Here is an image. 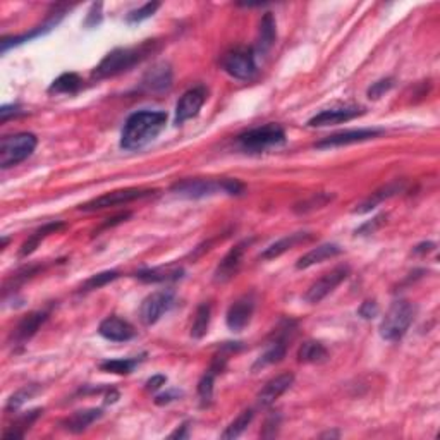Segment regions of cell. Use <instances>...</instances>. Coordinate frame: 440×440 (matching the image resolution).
I'll return each mask as SVG.
<instances>
[{"mask_svg":"<svg viewBox=\"0 0 440 440\" xmlns=\"http://www.w3.org/2000/svg\"><path fill=\"white\" fill-rule=\"evenodd\" d=\"M313 232H294L289 234V236H284L279 241L272 242L269 248H265V252L260 254L262 260H274V258H279L281 254H284L289 249H293L294 246L301 245V242H308L313 240Z\"/></svg>","mask_w":440,"mask_h":440,"instance_id":"20","label":"cell"},{"mask_svg":"<svg viewBox=\"0 0 440 440\" xmlns=\"http://www.w3.org/2000/svg\"><path fill=\"white\" fill-rule=\"evenodd\" d=\"M289 323L286 325V328H282V331L277 332V336H275V339L272 343H269V346H267L265 351L262 353L260 358H258L257 361H254L253 365V372H257V370L270 367V365L279 363V361L284 360V356H286L287 353V336H289Z\"/></svg>","mask_w":440,"mask_h":440,"instance_id":"17","label":"cell"},{"mask_svg":"<svg viewBox=\"0 0 440 440\" xmlns=\"http://www.w3.org/2000/svg\"><path fill=\"white\" fill-rule=\"evenodd\" d=\"M394 88V77H384V80H378L368 88V97L377 100L382 95H385L389 90Z\"/></svg>","mask_w":440,"mask_h":440,"instance_id":"39","label":"cell"},{"mask_svg":"<svg viewBox=\"0 0 440 440\" xmlns=\"http://www.w3.org/2000/svg\"><path fill=\"white\" fill-rule=\"evenodd\" d=\"M155 193H157L155 189H143V188L117 189V191L105 193V195L98 196V198L86 201V203L81 205L80 210H83V212H97V210L117 207V205H126L131 203V201L146 198V196L155 195Z\"/></svg>","mask_w":440,"mask_h":440,"instance_id":"7","label":"cell"},{"mask_svg":"<svg viewBox=\"0 0 440 440\" xmlns=\"http://www.w3.org/2000/svg\"><path fill=\"white\" fill-rule=\"evenodd\" d=\"M21 114V107L19 105H2L0 107V121L6 122L11 117H18Z\"/></svg>","mask_w":440,"mask_h":440,"instance_id":"43","label":"cell"},{"mask_svg":"<svg viewBox=\"0 0 440 440\" xmlns=\"http://www.w3.org/2000/svg\"><path fill=\"white\" fill-rule=\"evenodd\" d=\"M249 242L252 241L237 242L231 252L222 258L219 265H217L215 274H213V281H215L217 284H224V282L231 281L234 275L240 272L242 258H245L246 248L249 246Z\"/></svg>","mask_w":440,"mask_h":440,"instance_id":"15","label":"cell"},{"mask_svg":"<svg viewBox=\"0 0 440 440\" xmlns=\"http://www.w3.org/2000/svg\"><path fill=\"white\" fill-rule=\"evenodd\" d=\"M384 133V129H377V127H361V129H348L340 131V133L331 134V136L323 138L322 141L316 143L318 150H327V148H339L355 145V143H363L368 139H375Z\"/></svg>","mask_w":440,"mask_h":440,"instance_id":"11","label":"cell"},{"mask_svg":"<svg viewBox=\"0 0 440 440\" xmlns=\"http://www.w3.org/2000/svg\"><path fill=\"white\" fill-rule=\"evenodd\" d=\"M334 200V195H328V193H316V195L311 196V198L303 200L301 203H298L294 207L296 213H308L313 212V210L323 208L325 205H328L331 201Z\"/></svg>","mask_w":440,"mask_h":440,"instance_id":"34","label":"cell"},{"mask_svg":"<svg viewBox=\"0 0 440 440\" xmlns=\"http://www.w3.org/2000/svg\"><path fill=\"white\" fill-rule=\"evenodd\" d=\"M337 435H339V434H331V431H328V434H323L322 437H337Z\"/></svg>","mask_w":440,"mask_h":440,"instance_id":"49","label":"cell"},{"mask_svg":"<svg viewBox=\"0 0 440 440\" xmlns=\"http://www.w3.org/2000/svg\"><path fill=\"white\" fill-rule=\"evenodd\" d=\"M414 315H417V308L414 304H411L406 299H397L390 304V308L385 313L384 318H382L380 327H378V332H380L382 339L389 340V343H394V340H399L404 337L408 328L413 323Z\"/></svg>","mask_w":440,"mask_h":440,"instance_id":"4","label":"cell"},{"mask_svg":"<svg viewBox=\"0 0 440 440\" xmlns=\"http://www.w3.org/2000/svg\"><path fill=\"white\" fill-rule=\"evenodd\" d=\"M188 423H184V425H181V429H178L174 431V434H171V439H186L188 434Z\"/></svg>","mask_w":440,"mask_h":440,"instance_id":"48","label":"cell"},{"mask_svg":"<svg viewBox=\"0 0 440 440\" xmlns=\"http://www.w3.org/2000/svg\"><path fill=\"white\" fill-rule=\"evenodd\" d=\"M102 414H104V411L97 408L76 411V413H73L71 417L64 419L63 426L65 430L73 431V434H81V431H85L90 425H93L97 419H100Z\"/></svg>","mask_w":440,"mask_h":440,"instance_id":"25","label":"cell"},{"mask_svg":"<svg viewBox=\"0 0 440 440\" xmlns=\"http://www.w3.org/2000/svg\"><path fill=\"white\" fill-rule=\"evenodd\" d=\"M40 387L38 385L31 384V385H24L23 389H19L18 392H14L7 402V411H16L19 409L26 401H30L31 397H35L38 394Z\"/></svg>","mask_w":440,"mask_h":440,"instance_id":"36","label":"cell"},{"mask_svg":"<svg viewBox=\"0 0 440 440\" xmlns=\"http://www.w3.org/2000/svg\"><path fill=\"white\" fill-rule=\"evenodd\" d=\"M210 320H212V306H210V303H201L200 306L196 308L195 318H193L191 325L193 339H203V337L207 336Z\"/></svg>","mask_w":440,"mask_h":440,"instance_id":"30","label":"cell"},{"mask_svg":"<svg viewBox=\"0 0 440 440\" xmlns=\"http://www.w3.org/2000/svg\"><path fill=\"white\" fill-rule=\"evenodd\" d=\"M167 377L163 375H154L151 378H148L146 382V390H151V392H155V390H159L162 385H166Z\"/></svg>","mask_w":440,"mask_h":440,"instance_id":"45","label":"cell"},{"mask_svg":"<svg viewBox=\"0 0 440 440\" xmlns=\"http://www.w3.org/2000/svg\"><path fill=\"white\" fill-rule=\"evenodd\" d=\"M157 48V40H146V42L136 45V47L116 48V50L107 53L102 63L95 68L93 76L97 80H105V77H114L117 74L129 71L134 65L148 59V55H151Z\"/></svg>","mask_w":440,"mask_h":440,"instance_id":"2","label":"cell"},{"mask_svg":"<svg viewBox=\"0 0 440 440\" xmlns=\"http://www.w3.org/2000/svg\"><path fill=\"white\" fill-rule=\"evenodd\" d=\"M98 334L104 339L110 340V343H127L136 336V331L127 320L119 318V316L112 315L102 320L100 327H98Z\"/></svg>","mask_w":440,"mask_h":440,"instance_id":"16","label":"cell"},{"mask_svg":"<svg viewBox=\"0 0 440 440\" xmlns=\"http://www.w3.org/2000/svg\"><path fill=\"white\" fill-rule=\"evenodd\" d=\"M363 107L356 105H344V107H332V109H325L318 112L308 121L310 127H325V126H336L343 124V122H349L353 119L363 116Z\"/></svg>","mask_w":440,"mask_h":440,"instance_id":"13","label":"cell"},{"mask_svg":"<svg viewBox=\"0 0 440 440\" xmlns=\"http://www.w3.org/2000/svg\"><path fill=\"white\" fill-rule=\"evenodd\" d=\"M141 363V358H121V360H109L100 365V370L116 375H129L134 368Z\"/></svg>","mask_w":440,"mask_h":440,"instance_id":"32","label":"cell"},{"mask_svg":"<svg viewBox=\"0 0 440 440\" xmlns=\"http://www.w3.org/2000/svg\"><path fill=\"white\" fill-rule=\"evenodd\" d=\"M174 304V293L168 289L157 291L146 296L139 306V320L143 325L157 323Z\"/></svg>","mask_w":440,"mask_h":440,"instance_id":"10","label":"cell"},{"mask_svg":"<svg viewBox=\"0 0 440 440\" xmlns=\"http://www.w3.org/2000/svg\"><path fill=\"white\" fill-rule=\"evenodd\" d=\"M254 311V298L253 294H245L240 299H236L231 306H229L227 315H225V323L232 332H241L248 327L252 322V316Z\"/></svg>","mask_w":440,"mask_h":440,"instance_id":"14","label":"cell"},{"mask_svg":"<svg viewBox=\"0 0 440 440\" xmlns=\"http://www.w3.org/2000/svg\"><path fill=\"white\" fill-rule=\"evenodd\" d=\"M253 417H254V413L252 409H245L242 413L237 414V418L234 419V422L229 423V426L224 431H222L220 437L225 439V440L237 439L242 434V431L248 429L249 423L253 422Z\"/></svg>","mask_w":440,"mask_h":440,"instance_id":"33","label":"cell"},{"mask_svg":"<svg viewBox=\"0 0 440 440\" xmlns=\"http://www.w3.org/2000/svg\"><path fill=\"white\" fill-rule=\"evenodd\" d=\"M42 414H43V409H33V411H28V413H24L23 417H19L14 423H12L11 429L4 434V439L12 440V439L24 437L26 430H30V426L36 422V419L42 417Z\"/></svg>","mask_w":440,"mask_h":440,"instance_id":"27","label":"cell"},{"mask_svg":"<svg viewBox=\"0 0 440 440\" xmlns=\"http://www.w3.org/2000/svg\"><path fill=\"white\" fill-rule=\"evenodd\" d=\"M284 141H286V133L277 124L253 127V129L245 131L237 136V145L241 150L249 151V154H260V151L269 150L272 146L282 145Z\"/></svg>","mask_w":440,"mask_h":440,"instance_id":"6","label":"cell"},{"mask_svg":"<svg viewBox=\"0 0 440 440\" xmlns=\"http://www.w3.org/2000/svg\"><path fill=\"white\" fill-rule=\"evenodd\" d=\"M208 92L205 86H195V88L188 90L183 97L179 98L178 105H176V117L174 122L178 126L184 124L189 119L196 117L200 114L201 107L207 102Z\"/></svg>","mask_w":440,"mask_h":440,"instance_id":"12","label":"cell"},{"mask_svg":"<svg viewBox=\"0 0 440 440\" xmlns=\"http://www.w3.org/2000/svg\"><path fill=\"white\" fill-rule=\"evenodd\" d=\"M102 21V4H93L92 9L88 12V18H86V26H97Z\"/></svg>","mask_w":440,"mask_h":440,"instance_id":"42","label":"cell"},{"mask_svg":"<svg viewBox=\"0 0 440 440\" xmlns=\"http://www.w3.org/2000/svg\"><path fill=\"white\" fill-rule=\"evenodd\" d=\"M385 219H387V215H385V213H382V215L375 217V219H373L372 222H367V224L361 225V227L356 231V234L358 232H360V234H372V232H375L377 229H380L382 225L385 224Z\"/></svg>","mask_w":440,"mask_h":440,"instance_id":"40","label":"cell"},{"mask_svg":"<svg viewBox=\"0 0 440 440\" xmlns=\"http://www.w3.org/2000/svg\"><path fill=\"white\" fill-rule=\"evenodd\" d=\"M340 253H343V248H340L339 245H336V242H325V245L316 246V248L310 249L306 254H303V257L298 260V263H296V269L298 270L310 269V267L316 265V263H322L325 260H328V258L339 257Z\"/></svg>","mask_w":440,"mask_h":440,"instance_id":"22","label":"cell"},{"mask_svg":"<svg viewBox=\"0 0 440 440\" xmlns=\"http://www.w3.org/2000/svg\"><path fill=\"white\" fill-rule=\"evenodd\" d=\"M275 38H277V26H275V19L272 12H265L258 28V38L254 45V55H265L270 48L274 47Z\"/></svg>","mask_w":440,"mask_h":440,"instance_id":"23","label":"cell"},{"mask_svg":"<svg viewBox=\"0 0 440 440\" xmlns=\"http://www.w3.org/2000/svg\"><path fill=\"white\" fill-rule=\"evenodd\" d=\"M435 249V242H422V245H418L417 248L413 249L414 254H425V253H430Z\"/></svg>","mask_w":440,"mask_h":440,"instance_id":"47","label":"cell"},{"mask_svg":"<svg viewBox=\"0 0 440 440\" xmlns=\"http://www.w3.org/2000/svg\"><path fill=\"white\" fill-rule=\"evenodd\" d=\"M351 274L349 265H339L336 269H332L331 272L323 274L318 281H315L310 286V289L304 293V301L310 304H318L322 299L327 298L332 291L336 289L339 284H343Z\"/></svg>","mask_w":440,"mask_h":440,"instance_id":"9","label":"cell"},{"mask_svg":"<svg viewBox=\"0 0 440 440\" xmlns=\"http://www.w3.org/2000/svg\"><path fill=\"white\" fill-rule=\"evenodd\" d=\"M166 124L167 114L163 110H138L126 119L121 133V146L129 151L141 150L162 133Z\"/></svg>","mask_w":440,"mask_h":440,"instance_id":"1","label":"cell"},{"mask_svg":"<svg viewBox=\"0 0 440 440\" xmlns=\"http://www.w3.org/2000/svg\"><path fill=\"white\" fill-rule=\"evenodd\" d=\"M81 85H83V81H81V77L76 73H64L57 80H53L50 88H48V93L71 95L76 93L81 88Z\"/></svg>","mask_w":440,"mask_h":440,"instance_id":"31","label":"cell"},{"mask_svg":"<svg viewBox=\"0 0 440 440\" xmlns=\"http://www.w3.org/2000/svg\"><path fill=\"white\" fill-rule=\"evenodd\" d=\"M219 372H215L213 368H210L207 373H205L203 378L200 380L198 384V396L201 401V406H208L212 402L213 397V384H215V375Z\"/></svg>","mask_w":440,"mask_h":440,"instance_id":"35","label":"cell"},{"mask_svg":"<svg viewBox=\"0 0 440 440\" xmlns=\"http://www.w3.org/2000/svg\"><path fill=\"white\" fill-rule=\"evenodd\" d=\"M293 384H294V375L291 372L281 373V375L270 378V380L263 385L260 392H258L257 396L258 404H260L262 408H269V406H272L286 390H289Z\"/></svg>","mask_w":440,"mask_h":440,"instance_id":"18","label":"cell"},{"mask_svg":"<svg viewBox=\"0 0 440 440\" xmlns=\"http://www.w3.org/2000/svg\"><path fill=\"white\" fill-rule=\"evenodd\" d=\"M404 189V184L402 183H390L387 186L377 189L375 193H372V196L363 201L361 205H358V208H355V213H367L370 210H373L377 205H380L384 200L392 198L394 195H397L399 191Z\"/></svg>","mask_w":440,"mask_h":440,"instance_id":"26","label":"cell"},{"mask_svg":"<svg viewBox=\"0 0 440 440\" xmlns=\"http://www.w3.org/2000/svg\"><path fill=\"white\" fill-rule=\"evenodd\" d=\"M254 50L249 47H237L222 57V69L236 80H249L257 73Z\"/></svg>","mask_w":440,"mask_h":440,"instance_id":"8","label":"cell"},{"mask_svg":"<svg viewBox=\"0 0 440 440\" xmlns=\"http://www.w3.org/2000/svg\"><path fill=\"white\" fill-rule=\"evenodd\" d=\"M159 7H160L159 2H148V4H145V6L139 7V9L131 11L129 14L126 16V21L129 24H136V23L145 21V19L151 18V16H154L155 12L159 11Z\"/></svg>","mask_w":440,"mask_h":440,"instance_id":"38","label":"cell"},{"mask_svg":"<svg viewBox=\"0 0 440 440\" xmlns=\"http://www.w3.org/2000/svg\"><path fill=\"white\" fill-rule=\"evenodd\" d=\"M143 88L148 92H166L172 86V71L171 65L166 63L155 64L143 77Z\"/></svg>","mask_w":440,"mask_h":440,"instance_id":"21","label":"cell"},{"mask_svg":"<svg viewBox=\"0 0 440 440\" xmlns=\"http://www.w3.org/2000/svg\"><path fill=\"white\" fill-rule=\"evenodd\" d=\"M184 270L181 267L167 265V267H154V269H143L136 274V279L146 284L157 282H171L183 277Z\"/></svg>","mask_w":440,"mask_h":440,"instance_id":"24","label":"cell"},{"mask_svg":"<svg viewBox=\"0 0 440 440\" xmlns=\"http://www.w3.org/2000/svg\"><path fill=\"white\" fill-rule=\"evenodd\" d=\"M64 227V222H52V224H45L42 229H38L33 236L21 246V252H19V257H28L38 248V245L42 242L45 237H48L50 234H55L57 231Z\"/></svg>","mask_w":440,"mask_h":440,"instance_id":"28","label":"cell"},{"mask_svg":"<svg viewBox=\"0 0 440 440\" xmlns=\"http://www.w3.org/2000/svg\"><path fill=\"white\" fill-rule=\"evenodd\" d=\"M181 396H183V392H179V390H167V392L159 394V396L155 397V404L159 406L168 404V402L176 401V399H179Z\"/></svg>","mask_w":440,"mask_h":440,"instance_id":"44","label":"cell"},{"mask_svg":"<svg viewBox=\"0 0 440 440\" xmlns=\"http://www.w3.org/2000/svg\"><path fill=\"white\" fill-rule=\"evenodd\" d=\"M48 318V311H33V313L26 315L21 322L18 323V327L14 328V332H12V340H14L16 344H24L28 343V340L31 339L33 336L38 332V328L42 327V325L47 322Z\"/></svg>","mask_w":440,"mask_h":440,"instance_id":"19","label":"cell"},{"mask_svg":"<svg viewBox=\"0 0 440 440\" xmlns=\"http://www.w3.org/2000/svg\"><path fill=\"white\" fill-rule=\"evenodd\" d=\"M328 351L318 340H306L298 351V360L301 363H322L327 360Z\"/></svg>","mask_w":440,"mask_h":440,"instance_id":"29","label":"cell"},{"mask_svg":"<svg viewBox=\"0 0 440 440\" xmlns=\"http://www.w3.org/2000/svg\"><path fill=\"white\" fill-rule=\"evenodd\" d=\"M172 191L183 198H205L217 193L237 196L245 193V184L237 179H186L174 184Z\"/></svg>","mask_w":440,"mask_h":440,"instance_id":"3","label":"cell"},{"mask_svg":"<svg viewBox=\"0 0 440 440\" xmlns=\"http://www.w3.org/2000/svg\"><path fill=\"white\" fill-rule=\"evenodd\" d=\"M358 313H360V316L361 318H365V320H372V318H375V316L378 315V304H377V301H365V303H361V306H360V310H358Z\"/></svg>","mask_w":440,"mask_h":440,"instance_id":"41","label":"cell"},{"mask_svg":"<svg viewBox=\"0 0 440 440\" xmlns=\"http://www.w3.org/2000/svg\"><path fill=\"white\" fill-rule=\"evenodd\" d=\"M281 425V417H272V418H269L267 419V423H265V429H263V437H265L267 434H269V430H272L270 431V435H272V437H275V434H277V426Z\"/></svg>","mask_w":440,"mask_h":440,"instance_id":"46","label":"cell"},{"mask_svg":"<svg viewBox=\"0 0 440 440\" xmlns=\"http://www.w3.org/2000/svg\"><path fill=\"white\" fill-rule=\"evenodd\" d=\"M38 145L33 133H18L2 138L0 141V167L9 168L26 160Z\"/></svg>","mask_w":440,"mask_h":440,"instance_id":"5","label":"cell"},{"mask_svg":"<svg viewBox=\"0 0 440 440\" xmlns=\"http://www.w3.org/2000/svg\"><path fill=\"white\" fill-rule=\"evenodd\" d=\"M119 277V272L116 270H107V272H100V274H95L92 277L88 279L83 284V287H81V291H93V289H100V287L107 286L109 282L116 281Z\"/></svg>","mask_w":440,"mask_h":440,"instance_id":"37","label":"cell"}]
</instances>
